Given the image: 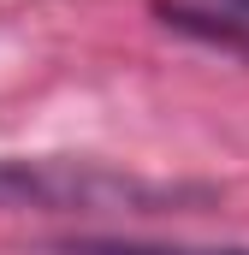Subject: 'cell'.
<instances>
[{"mask_svg": "<svg viewBox=\"0 0 249 255\" xmlns=\"http://www.w3.org/2000/svg\"><path fill=\"white\" fill-rule=\"evenodd\" d=\"M60 255H249V250H196V244H101V238H77Z\"/></svg>", "mask_w": 249, "mask_h": 255, "instance_id": "3", "label": "cell"}, {"mask_svg": "<svg viewBox=\"0 0 249 255\" xmlns=\"http://www.w3.org/2000/svg\"><path fill=\"white\" fill-rule=\"evenodd\" d=\"M113 196H142V190L130 178H107L89 166L0 154V208H77V202H113Z\"/></svg>", "mask_w": 249, "mask_h": 255, "instance_id": "1", "label": "cell"}, {"mask_svg": "<svg viewBox=\"0 0 249 255\" xmlns=\"http://www.w3.org/2000/svg\"><path fill=\"white\" fill-rule=\"evenodd\" d=\"M160 12H166V24L196 30V36H208V42H232V48L249 42V0H202V6H190V0H160Z\"/></svg>", "mask_w": 249, "mask_h": 255, "instance_id": "2", "label": "cell"}]
</instances>
